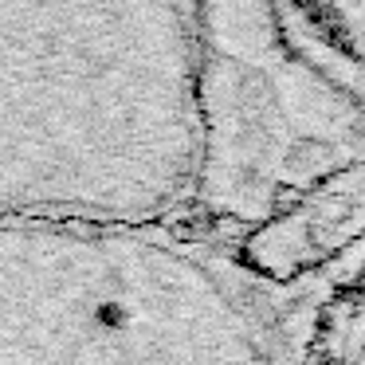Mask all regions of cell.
Listing matches in <instances>:
<instances>
[{
	"instance_id": "6da1fadb",
	"label": "cell",
	"mask_w": 365,
	"mask_h": 365,
	"mask_svg": "<svg viewBox=\"0 0 365 365\" xmlns=\"http://www.w3.org/2000/svg\"><path fill=\"white\" fill-rule=\"evenodd\" d=\"M200 145L192 0H0V212L153 220Z\"/></svg>"
},
{
	"instance_id": "7a4b0ae2",
	"label": "cell",
	"mask_w": 365,
	"mask_h": 365,
	"mask_svg": "<svg viewBox=\"0 0 365 365\" xmlns=\"http://www.w3.org/2000/svg\"><path fill=\"white\" fill-rule=\"evenodd\" d=\"M0 365H275L252 287L150 220L0 212Z\"/></svg>"
}]
</instances>
